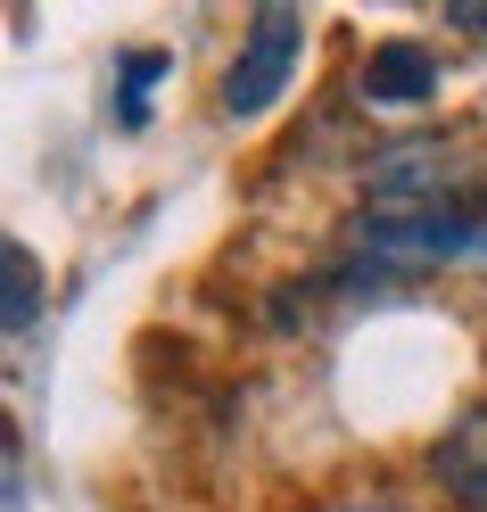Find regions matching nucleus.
<instances>
[{
	"label": "nucleus",
	"instance_id": "nucleus-1",
	"mask_svg": "<svg viewBox=\"0 0 487 512\" xmlns=\"http://www.w3.org/2000/svg\"><path fill=\"white\" fill-rule=\"evenodd\" d=\"M355 248L372 265L405 273V265H446V256H479L487 248V182L463 199H430V207H364Z\"/></svg>",
	"mask_w": 487,
	"mask_h": 512
},
{
	"label": "nucleus",
	"instance_id": "nucleus-2",
	"mask_svg": "<svg viewBox=\"0 0 487 512\" xmlns=\"http://www.w3.org/2000/svg\"><path fill=\"white\" fill-rule=\"evenodd\" d=\"M298 50H306V17L289 9V0H265V9L248 17V42L232 58V75H223V116H265L281 100L289 67H298Z\"/></svg>",
	"mask_w": 487,
	"mask_h": 512
},
{
	"label": "nucleus",
	"instance_id": "nucleus-3",
	"mask_svg": "<svg viewBox=\"0 0 487 512\" xmlns=\"http://www.w3.org/2000/svg\"><path fill=\"white\" fill-rule=\"evenodd\" d=\"M438 479H446V496L454 504H471V512H487V405H471L463 422H454L446 438H438Z\"/></svg>",
	"mask_w": 487,
	"mask_h": 512
},
{
	"label": "nucleus",
	"instance_id": "nucleus-4",
	"mask_svg": "<svg viewBox=\"0 0 487 512\" xmlns=\"http://www.w3.org/2000/svg\"><path fill=\"white\" fill-rule=\"evenodd\" d=\"M364 91H372V100H430V91H438V58L421 42H380L364 58Z\"/></svg>",
	"mask_w": 487,
	"mask_h": 512
},
{
	"label": "nucleus",
	"instance_id": "nucleus-5",
	"mask_svg": "<svg viewBox=\"0 0 487 512\" xmlns=\"http://www.w3.org/2000/svg\"><path fill=\"white\" fill-rule=\"evenodd\" d=\"M0 273H9V347H17V339H34V314H42V265H34L25 240H9L0 248Z\"/></svg>",
	"mask_w": 487,
	"mask_h": 512
},
{
	"label": "nucleus",
	"instance_id": "nucleus-6",
	"mask_svg": "<svg viewBox=\"0 0 487 512\" xmlns=\"http://www.w3.org/2000/svg\"><path fill=\"white\" fill-rule=\"evenodd\" d=\"M157 75H166V50H124V91H116V116H124V124H141V116H149Z\"/></svg>",
	"mask_w": 487,
	"mask_h": 512
},
{
	"label": "nucleus",
	"instance_id": "nucleus-7",
	"mask_svg": "<svg viewBox=\"0 0 487 512\" xmlns=\"http://www.w3.org/2000/svg\"><path fill=\"white\" fill-rule=\"evenodd\" d=\"M0 471H9V512H25V446H17V430H0Z\"/></svg>",
	"mask_w": 487,
	"mask_h": 512
},
{
	"label": "nucleus",
	"instance_id": "nucleus-8",
	"mask_svg": "<svg viewBox=\"0 0 487 512\" xmlns=\"http://www.w3.org/2000/svg\"><path fill=\"white\" fill-rule=\"evenodd\" d=\"M446 17H454V34H479L487 42V0H446Z\"/></svg>",
	"mask_w": 487,
	"mask_h": 512
}]
</instances>
